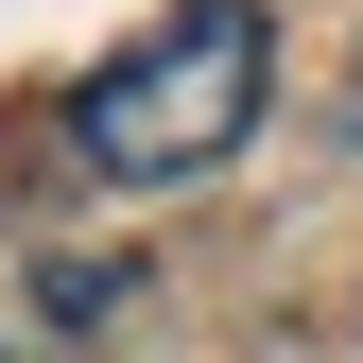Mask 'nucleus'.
Listing matches in <instances>:
<instances>
[{
  "label": "nucleus",
  "instance_id": "1",
  "mask_svg": "<svg viewBox=\"0 0 363 363\" xmlns=\"http://www.w3.org/2000/svg\"><path fill=\"white\" fill-rule=\"evenodd\" d=\"M259 86H277V18H259V0H173V18H139L52 121H69V156L104 173V191H191V173H225L259 139Z\"/></svg>",
  "mask_w": 363,
  "mask_h": 363
},
{
  "label": "nucleus",
  "instance_id": "3",
  "mask_svg": "<svg viewBox=\"0 0 363 363\" xmlns=\"http://www.w3.org/2000/svg\"><path fill=\"white\" fill-rule=\"evenodd\" d=\"M346 121H363V86H346Z\"/></svg>",
  "mask_w": 363,
  "mask_h": 363
},
{
  "label": "nucleus",
  "instance_id": "2",
  "mask_svg": "<svg viewBox=\"0 0 363 363\" xmlns=\"http://www.w3.org/2000/svg\"><path fill=\"white\" fill-rule=\"evenodd\" d=\"M35 294H52L69 329H86V311H121V294H139V277H121V259H52V277H35Z\"/></svg>",
  "mask_w": 363,
  "mask_h": 363
}]
</instances>
